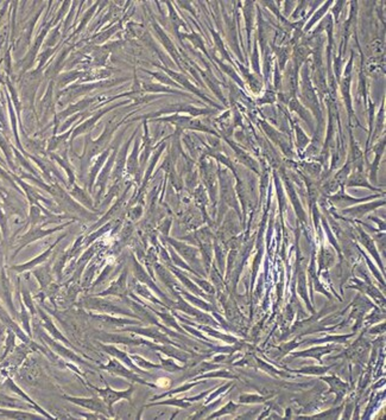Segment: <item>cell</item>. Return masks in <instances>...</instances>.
I'll list each match as a JSON object with an SVG mask.
<instances>
[{
  "instance_id": "1",
  "label": "cell",
  "mask_w": 386,
  "mask_h": 420,
  "mask_svg": "<svg viewBox=\"0 0 386 420\" xmlns=\"http://www.w3.org/2000/svg\"><path fill=\"white\" fill-rule=\"evenodd\" d=\"M34 326H35V334L40 337V340L42 342H44L46 345H48V347L51 349V351H54V353L60 355L61 357L66 358V360L72 361L73 363L82 364V366H88V367L94 368V366H92L91 363L87 362L82 356H80V355L74 353V351L72 350V348L67 347V345H64V344H60L59 342H57L56 340H54L51 336L46 334V332L42 330L41 323H36V325L34 324Z\"/></svg>"
},
{
  "instance_id": "2",
  "label": "cell",
  "mask_w": 386,
  "mask_h": 420,
  "mask_svg": "<svg viewBox=\"0 0 386 420\" xmlns=\"http://www.w3.org/2000/svg\"><path fill=\"white\" fill-rule=\"evenodd\" d=\"M18 376L29 386H37L42 376V368L37 358L28 355L24 362L19 367Z\"/></svg>"
},
{
  "instance_id": "3",
  "label": "cell",
  "mask_w": 386,
  "mask_h": 420,
  "mask_svg": "<svg viewBox=\"0 0 386 420\" xmlns=\"http://www.w3.org/2000/svg\"><path fill=\"white\" fill-rule=\"evenodd\" d=\"M37 316L40 317V323H41L42 328L46 329V330L49 332L50 336L54 338V340L62 342L64 345H67V347H69V348H73L74 350H75V348H74L72 342H70L68 338H67L66 336H64L62 332H61L59 329L56 328V325L54 324L53 319L50 318V316L48 315L47 312H44V310L40 308V306H37Z\"/></svg>"
},
{
  "instance_id": "4",
  "label": "cell",
  "mask_w": 386,
  "mask_h": 420,
  "mask_svg": "<svg viewBox=\"0 0 386 420\" xmlns=\"http://www.w3.org/2000/svg\"><path fill=\"white\" fill-rule=\"evenodd\" d=\"M62 399L74 403V405L82 407V408L88 409V411L98 412L104 415H108L106 403L104 401H101L99 398H95V396H92V398H79V396L62 395Z\"/></svg>"
},
{
  "instance_id": "5",
  "label": "cell",
  "mask_w": 386,
  "mask_h": 420,
  "mask_svg": "<svg viewBox=\"0 0 386 420\" xmlns=\"http://www.w3.org/2000/svg\"><path fill=\"white\" fill-rule=\"evenodd\" d=\"M4 387L5 388H8L9 390H11V392H14V393H16V394H18L19 396H22V398H23L25 401L27 402H29V403H31V405H34L35 406V408H36V411L40 413V414H42L43 416H46V418H48V419H55V416L54 415H51L50 413H48V412H46L44 411L43 408H42V407H40L37 405L36 402L34 401V400H32L30 396L28 395V394H25L23 390H22L21 388H19V387L17 386V384H16V382L14 380L11 379V377L10 376H8L6 377V379L4 380Z\"/></svg>"
},
{
  "instance_id": "6",
  "label": "cell",
  "mask_w": 386,
  "mask_h": 420,
  "mask_svg": "<svg viewBox=\"0 0 386 420\" xmlns=\"http://www.w3.org/2000/svg\"><path fill=\"white\" fill-rule=\"evenodd\" d=\"M0 322H2L3 324L6 326V328L11 329L12 331H15L16 336H18V337L21 338L23 343H31V342H32L30 340V337H29L28 335H25V332L22 330V329L19 328V325L17 324V323H16L14 319H12L11 316L9 315V312L6 311L5 308L2 304H0Z\"/></svg>"
},
{
  "instance_id": "7",
  "label": "cell",
  "mask_w": 386,
  "mask_h": 420,
  "mask_svg": "<svg viewBox=\"0 0 386 420\" xmlns=\"http://www.w3.org/2000/svg\"><path fill=\"white\" fill-rule=\"evenodd\" d=\"M87 384H88L89 388L94 389L95 392L101 396L102 400H104V402L109 407V408H111V406L113 405L114 402H117L119 399L127 398L128 394H130V392H128V390H126V392H120V393H119V392H117V390H113V389L109 388V386L106 387L105 389H101V388H98V387L93 386V384H91V383H87Z\"/></svg>"
},
{
  "instance_id": "8",
  "label": "cell",
  "mask_w": 386,
  "mask_h": 420,
  "mask_svg": "<svg viewBox=\"0 0 386 420\" xmlns=\"http://www.w3.org/2000/svg\"><path fill=\"white\" fill-rule=\"evenodd\" d=\"M0 296L3 297V299H4L5 304L8 305V308L10 309V311H11L12 316H14L15 318H17L18 313L16 312L15 306H14V303H12L11 286H10V282H9L8 278H6L5 273H3L2 277H0Z\"/></svg>"
},
{
  "instance_id": "9",
  "label": "cell",
  "mask_w": 386,
  "mask_h": 420,
  "mask_svg": "<svg viewBox=\"0 0 386 420\" xmlns=\"http://www.w3.org/2000/svg\"><path fill=\"white\" fill-rule=\"evenodd\" d=\"M0 407H2V408H11V409L35 408V406L31 405V403L22 402V401H19L18 399L11 398V396L6 395V394H3V393H0Z\"/></svg>"
},
{
  "instance_id": "10",
  "label": "cell",
  "mask_w": 386,
  "mask_h": 420,
  "mask_svg": "<svg viewBox=\"0 0 386 420\" xmlns=\"http://www.w3.org/2000/svg\"><path fill=\"white\" fill-rule=\"evenodd\" d=\"M34 276L36 277V279L38 280V284H40V287L41 290H44L47 286H49L51 283H53V271H51V268L49 265L46 267H41L38 268V270L34 271Z\"/></svg>"
},
{
  "instance_id": "11",
  "label": "cell",
  "mask_w": 386,
  "mask_h": 420,
  "mask_svg": "<svg viewBox=\"0 0 386 420\" xmlns=\"http://www.w3.org/2000/svg\"><path fill=\"white\" fill-rule=\"evenodd\" d=\"M18 291H19V293H21L22 299H23L25 308L29 310V312H30L31 316L36 317V316H37V308L35 306L34 298H32V296H31V291L29 290V287L27 285H22L21 286V284H19V280H18Z\"/></svg>"
},
{
  "instance_id": "12",
  "label": "cell",
  "mask_w": 386,
  "mask_h": 420,
  "mask_svg": "<svg viewBox=\"0 0 386 420\" xmlns=\"http://www.w3.org/2000/svg\"><path fill=\"white\" fill-rule=\"evenodd\" d=\"M0 413H2L3 418H8V419H37L40 418V416L34 414V413H28V412H24L22 411V409H17V411H12V409H3L2 407H0Z\"/></svg>"
},
{
  "instance_id": "13",
  "label": "cell",
  "mask_w": 386,
  "mask_h": 420,
  "mask_svg": "<svg viewBox=\"0 0 386 420\" xmlns=\"http://www.w3.org/2000/svg\"><path fill=\"white\" fill-rule=\"evenodd\" d=\"M17 318H19V321H21L24 331L27 332V335L31 338L32 337L31 326H30L31 315H30V312H28V310H27V308H25L24 303H22V302H21V313H19V315L17 316Z\"/></svg>"
},
{
  "instance_id": "14",
  "label": "cell",
  "mask_w": 386,
  "mask_h": 420,
  "mask_svg": "<svg viewBox=\"0 0 386 420\" xmlns=\"http://www.w3.org/2000/svg\"><path fill=\"white\" fill-rule=\"evenodd\" d=\"M15 348H16V334H15V331H12L11 329L8 328V336H6V341H5V350H4V354H3V356L0 357V362H2L6 356H9V355L14 351Z\"/></svg>"
}]
</instances>
